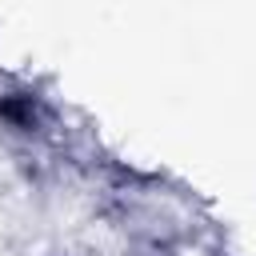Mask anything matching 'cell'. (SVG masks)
Returning a JSON list of instances; mask_svg holds the SVG:
<instances>
[{
  "mask_svg": "<svg viewBox=\"0 0 256 256\" xmlns=\"http://www.w3.org/2000/svg\"><path fill=\"white\" fill-rule=\"evenodd\" d=\"M56 104L32 84H4L0 88V128L20 140H44L56 128Z\"/></svg>",
  "mask_w": 256,
  "mask_h": 256,
  "instance_id": "obj_1",
  "label": "cell"
},
{
  "mask_svg": "<svg viewBox=\"0 0 256 256\" xmlns=\"http://www.w3.org/2000/svg\"><path fill=\"white\" fill-rule=\"evenodd\" d=\"M56 256H60V252H56Z\"/></svg>",
  "mask_w": 256,
  "mask_h": 256,
  "instance_id": "obj_2",
  "label": "cell"
}]
</instances>
